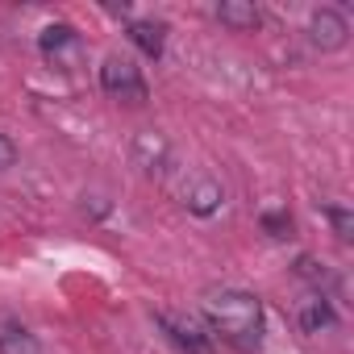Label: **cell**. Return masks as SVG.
Listing matches in <instances>:
<instances>
[{
	"mask_svg": "<svg viewBox=\"0 0 354 354\" xmlns=\"http://www.w3.org/2000/svg\"><path fill=\"white\" fill-rule=\"evenodd\" d=\"M38 46H42V55H46V63H55L59 71H75L80 63H84V42H80V34L71 30V26H46L42 30V38H38Z\"/></svg>",
	"mask_w": 354,
	"mask_h": 354,
	"instance_id": "cell-3",
	"label": "cell"
},
{
	"mask_svg": "<svg viewBox=\"0 0 354 354\" xmlns=\"http://www.w3.org/2000/svg\"><path fill=\"white\" fill-rule=\"evenodd\" d=\"M263 230L283 242V238H292V217L288 213H263Z\"/></svg>",
	"mask_w": 354,
	"mask_h": 354,
	"instance_id": "cell-14",
	"label": "cell"
},
{
	"mask_svg": "<svg viewBox=\"0 0 354 354\" xmlns=\"http://www.w3.org/2000/svg\"><path fill=\"white\" fill-rule=\"evenodd\" d=\"M296 321H300L304 333H321V329H333L337 313H333V304H329L325 292H313V296H304V300L296 304Z\"/></svg>",
	"mask_w": 354,
	"mask_h": 354,
	"instance_id": "cell-7",
	"label": "cell"
},
{
	"mask_svg": "<svg viewBox=\"0 0 354 354\" xmlns=\"http://www.w3.org/2000/svg\"><path fill=\"white\" fill-rule=\"evenodd\" d=\"M158 321H162V329L171 333V342L180 346V350H188V354H213L209 333H205L192 317H171V313H162Z\"/></svg>",
	"mask_w": 354,
	"mask_h": 354,
	"instance_id": "cell-5",
	"label": "cell"
},
{
	"mask_svg": "<svg viewBox=\"0 0 354 354\" xmlns=\"http://www.w3.org/2000/svg\"><path fill=\"white\" fill-rule=\"evenodd\" d=\"M346 34H350V26H346V17L337 9H317L313 21H308V38L321 50H342L346 46Z\"/></svg>",
	"mask_w": 354,
	"mask_h": 354,
	"instance_id": "cell-4",
	"label": "cell"
},
{
	"mask_svg": "<svg viewBox=\"0 0 354 354\" xmlns=\"http://www.w3.org/2000/svg\"><path fill=\"white\" fill-rule=\"evenodd\" d=\"M100 88H104L109 96H117V100H129V104H142V100H146V80H142V71H138L129 59H121V55L104 59V67H100Z\"/></svg>",
	"mask_w": 354,
	"mask_h": 354,
	"instance_id": "cell-2",
	"label": "cell"
},
{
	"mask_svg": "<svg viewBox=\"0 0 354 354\" xmlns=\"http://www.w3.org/2000/svg\"><path fill=\"white\" fill-rule=\"evenodd\" d=\"M325 217H329V225H333V234H337L342 242H350V238H354V217H350L342 205H329V209H325Z\"/></svg>",
	"mask_w": 354,
	"mask_h": 354,
	"instance_id": "cell-12",
	"label": "cell"
},
{
	"mask_svg": "<svg viewBox=\"0 0 354 354\" xmlns=\"http://www.w3.org/2000/svg\"><path fill=\"white\" fill-rule=\"evenodd\" d=\"M221 201H225V192H221V184L213 180V175H192V180L184 184V205L192 209V213H201V217H209V213H217L221 209Z\"/></svg>",
	"mask_w": 354,
	"mask_h": 354,
	"instance_id": "cell-6",
	"label": "cell"
},
{
	"mask_svg": "<svg viewBox=\"0 0 354 354\" xmlns=\"http://www.w3.org/2000/svg\"><path fill=\"white\" fill-rule=\"evenodd\" d=\"M129 42L146 55V59H158L162 46H167V30L158 21H129Z\"/></svg>",
	"mask_w": 354,
	"mask_h": 354,
	"instance_id": "cell-9",
	"label": "cell"
},
{
	"mask_svg": "<svg viewBox=\"0 0 354 354\" xmlns=\"http://www.w3.org/2000/svg\"><path fill=\"white\" fill-rule=\"evenodd\" d=\"M217 17H221V26H230V30H238V34L259 26V9L246 5V0H225V5L217 9Z\"/></svg>",
	"mask_w": 354,
	"mask_h": 354,
	"instance_id": "cell-11",
	"label": "cell"
},
{
	"mask_svg": "<svg viewBox=\"0 0 354 354\" xmlns=\"http://www.w3.org/2000/svg\"><path fill=\"white\" fill-rule=\"evenodd\" d=\"M205 317H209V329L230 342L234 350H259L263 346V304L250 296V292H238V288H221V292H209L205 296Z\"/></svg>",
	"mask_w": 354,
	"mask_h": 354,
	"instance_id": "cell-1",
	"label": "cell"
},
{
	"mask_svg": "<svg viewBox=\"0 0 354 354\" xmlns=\"http://www.w3.org/2000/svg\"><path fill=\"white\" fill-rule=\"evenodd\" d=\"M133 158H138V167L142 171H162L167 167V142L158 138V133H142L138 142H133Z\"/></svg>",
	"mask_w": 354,
	"mask_h": 354,
	"instance_id": "cell-10",
	"label": "cell"
},
{
	"mask_svg": "<svg viewBox=\"0 0 354 354\" xmlns=\"http://www.w3.org/2000/svg\"><path fill=\"white\" fill-rule=\"evenodd\" d=\"M296 275H300V279H308L317 292L329 283V271H325V263H317V259H300V263H296Z\"/></svg>",
	"mask_w": 354,
	"mask_h": 354,
	"instance_id": "cell-13",
	"label": "cell"
},
{
	"mask_svg": "<svg viewBox=\"0 0 354 354\" xmlns=\"http://www.w3.org/2000/svg\"><path fill=\"white\" fill-rule=\"evenodd\" d=\"M17 162V146L5 138V133H0V171H5V167H13Z\"/></svg>",
	"mask_w": 354,
	"mask_h": 354,
	"instance_id": "cell-15",
	"label": "cell"
},
{
	"mask_svg": "<svg viewBox=\"0 0 354 354\" xmlns=\"http://www.w3.org/2000/svg\"><path fill=\"white\" fill-rule=\"evenodd\" d=\"M0 354H42L38 337L17 325V321H0Z\"/></svg>",
	"mask_w": 354,
	"mask_h": 354,
	"instance_id": "cell-8",
	"label": "cell"
}]
</instances>
